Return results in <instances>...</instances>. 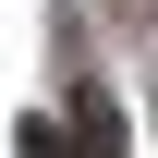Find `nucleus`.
<instances>
[{
	"instance_id": "f257e3e1",
	"label": "nucleus",
	"mask_w": 158,
	"mask_h": 158,
	"mask_svg": "<svg viewBox=\"0 0 158 158\" xmlns=\"http://www.w3.org/2000/svg\"><path fill=\"white\" fill-rule=\"evenodd\" d=\"M73 158H122V110L98 98V85L73 98Z\"/></svg>"
}]
</instances>
